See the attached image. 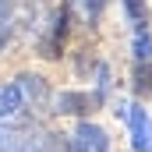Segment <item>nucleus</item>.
<instances>
[{
  "mask_svg": "<svg viewBox=\"0 0 152 152\" xmlns=\"http://www.w3.org/2000/svg\"><path fill=\"white\" fill-rule=\"evenodd\" d=\"M106 145H110V138H106L103 127H96V124H78L75 152H106Z\"/></svg>",
  "mask_w": 152,
  "mask_h": 152,
  "instance_id": "nucleus-2",
  "label": "nucleus"
},
{
  "mask_svg": "<svg viewBox=\"0 0 152 152\" xmlns=\"http://www.w3.org/2000/svg\"><path fill=\"white\" fill-rule=\"evenodd\" d=\"M0 152H36V142L25 131H0Z\"/></svg>",
  "mask_w": 152,
  "mask_h": 152,
  "instance_id": "nucleus-3",
  "label": "nucleus"
},
{
  "mask_svg": "<svg viewBox=\"0 0 152 152\" xmlns=\"http://www.w3.org/2000/svg\"><path fill=\"white\" fill-rule=\"evenodd\" d=\"M7 36H11V25H7V21H0V50H4V42H7Z\"/></svg>",
  "mask_w": 152,
  "mask_h": 152,
  "instance_id": "nucleus-9",
  "label": "nucleus"
},
{
  "mask_svg": "<svg viewBox=\"0 0 152 152\" xmlns=\"http://www.w3.org/2000/svg\"><path fill=\"white\" fill-rule=\"evenodd\" d=\"M21 110V88L18 85H0V117H14Z\"/></svg>",
  "mask_w": 152,
  "mask_h": 152,
  "instance_id": "nucleus-4",
  "label": "nucleus"
},
{
  "mask_svg": "<svg viewBox=\"0 0 152 152\" xmlns=\"http://www.w3.org/2000/svg\"><path fill=\"white\" fill-rule=\"evenodd\" d=\"M7 14H11V0H0V21H7Z\"/></svg>",
  "mask_w": 152,
  "mask_h": 152,
  "instance_id": "nucleus-10",
  "label": "nucleus"
},
{
  "mask_svg": "<svg viewBox=\"0 0 152 152\" xmlns=\"http://www.w3.org/2000/svg\"><path fill=\"white\" fill-rule=\"evenodd\" d=\"M75 4L85 11V18H96V14L103 11V4H106V0H75Z\"/></svg>",
  "mask_w": 152,
  "mask_h": 152,
  "instance_id": "nucleus-8",
  "label": "nucleus"
},
{
  "mask_svg": "<svg viewBox=\"0 0 152 152\" xmlns=\"http://www.w3.org/2000/svg\"><path fill=\"white\" fill-rule=\"evenodd\" d=\"M120 113L127 117V127H131V145H134L138 152L152 149V120H149V113H145L142 106H134V103H127Z\"/></svg>",
  "mask_w": 152,
  "mask_h": 152,
  "instance_id": "nucleus-1",
  "label": "nucleus"
},
{
  "mask_svg": "<svg viewBox=\"0 0 152 152\" xmlns=\"http://www.w3.org/2000/svg\"><path fill=\"white\" fill-rule=\"evenodd\" d=\"M85 106H88V96H75V92L60 96V113H85Z\"/></svg>",
  "mask_w": 152,
  "mask_h": 152,
  "instance_id": "nucleus-5",
  "label": "nucleus"
},
{
  "mask_svg": "<svg viewBox=\"0 0 152 152\" xmlns=\"http://www.w3.org/2000/svg\"><path fill=\"white\" fill-rule=\"evenodd\" d=\"M134 57H138V60H152V39L149 36L134 39Z\"/></svg>",
  "mask_w": 152,
  "mask_h": 152,
  "instance_id": "nucleus-7",
  "label": "nucleus"
},
{
  "mask_svg": "<svg viewBox=\"0 0 152 152\" xmlns=\"http://www.w3.org/2000/svg\"><path fill=\"white\" fill-rule=\"evenodd\" d=\"M124 7H127V18L134 21V28L142 32L145 28V0H124Z\"/></svg>",
  "mask_w": 152,
  "mask_h": 152,
  "instance_id": "nucleus-6",
  "label": "nucleus"
}]
</instances>
